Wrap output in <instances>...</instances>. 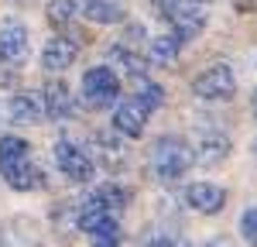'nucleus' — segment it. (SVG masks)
<instances>
[{"mask_svg": "<svg viewBox=\"0 0 257 247\" xmlns=\"http://www.w3.org/2000/svg\"><path fill=\"white\" fill-rule=\"evenodd\" d=\"M202 247H233V244H230V240H226V237H213V240H209V244H202Z\"/></svg>", "mask_w": 257, "mask_h": 247, "instance_id": "b1692460", "label": "nucleus"}, {"mask_svg": "<svg viewBox=\"0 0 257 247\" xmlns=\"http://www.w3.org/2000/svg\"><path fill=\"white\" fill-rule=\"evenodd\" d=\"M0 59L11 65H21L28 59V28L24 24H18V21L0 24Z\"/></svg>", "mask_w": 257, "mask_h": 247, "instance_id": "0eeeda50", "label": "nucleus"}, {"mask_svg": "<svg viewBox=\"0 0 257 247\" xmlns=\"http://www.w3.org/2000/svg\"><path fill=\"white\" fill-rule=\"evenodd\" d=\"M250 106H254V117H257V93H254V100H250Z\"/></svg>", "mask_w": 257, "mask_h": 247, "instance_id": "a878e982", "label": "nucleus"}, {"mask_svg": "<svg viewBox=\"0 0 257 247\" xmlns=\"http://www.w3.org/2000/svg\"><path fill=\"white\" fill-rule=\"evenodd\" d=\"M148 113H151V106L138 96H131L127 103H120L117 113H113V127H117V134L123 138H141L144 134V124H148Z\"/></svg>", "mask_w": 257, "mask_h": 247, "instance_id": "423d86ee", "label": "nucleus"}, {"mask_svg": "<svg viewBox=\"0 0 257 247\" xmlns=\"http://www.w3.org/2000/svg\"><path fill=\"white\" fill-rule=\"evenodd\" d=\"M41 100H45V117H52V120H69L76 113L72 96H69V89L62 82H48L45 93H41Z\"/></svg>", "mask_w": 257, "mask_h": 247, "instance_id": "9b49d317", "label": "nucleus"}, {"mask_svg": "<svg viewBox=\"0 0 257 247\" xmlns=\"http://www.w3.org/2000/svg\"><path fill=\"white\" fill-rule=\"evenodd\" d=\"M226 158H230V138H223V134H209L206 141L199 144V155H196L199 165L216 168V165H223Z\"/></svg>", "mask_w": 257, "mask_h": 247, "instance_id": "2eb2a0df", "label": "nucleus"}, {"mask_svg": "<svg viewBox=\"0 0 257 247\" xmlns=\"http://www.w3.org/2000/svg\"><path fill=\"white\" fill-rule=\"evenodd\" d=\"M7 113L18 124H38L45 117V100H41V93H18L7 103Z\"/></svg>", "mask_w": 257, "mask_h": 247, "instance_id": "9d476101", "label": "nucleus"}, {"mask_svg": "<svg viewBox=\"0 0 257 247\" xmlns=\"http://www.w3.org/2000/svg\"><path fill=\"white\" fill-rule=\"evenodd\" d=\"M117 96H120V79L110 65H96V69H89L82 76V100H86V106L106 110V106L117 103Z\"/></svg>", "mask_w": 257, "mask_h": 247, "instance_id": "7ed1b4c3", "label": "nucleus"}, {"mask_svg": "<svg viewBox=\"0 0 257 247\" xmlns=\"http://www.w3.org/2000/svg\"><path fill=\"white\" fill-rule=\"evenodd\" d=\"M82 11L93 24H120L127 14L120 0H82Z\"/></svg>", "mask_w": 257, "mask_h": 247, "instance_id": "ddd939ff", "label": "nucleus"}, {"mask_svg": "<svg viewBox=\"0 0 257 247\" xmlns=\"http://www.w3.org/2000/svg\"><path fill=\"white\" fill-rule=\"evenodd\" d=\"M178 52H182V41L175 35H158L151 38V48H148V62H155L161 69H172L178 62Z\"/></svg>", "mask_w": 257, "mask_h": 247, "instance_id": "4468645a", "label": "nucleus"}, {"mask_svg": "<svg viewBox=\"0 0 257 247\" xmlns=\"http://www.w3.org/2000/svg\"><path fill=\"white\" fill-rule=\"evenodd\" d=\"M79 14V0H48V21L52 28H69Z\"/></svg>", "mask_w": 257, "mask_h": 247, "instance_id": "aec40b11", "label": "nucleus"}, {"mask_svg": "<svg viewBox=\"0 0 257 247\" xmlns=\"http://www.w3.org/2000/svg\"><path fill=\"white\" fill-rule=\"evenodd\" d=\"M192 93H196L199 100H230L233 93H237V76H233V69L230 65H209V69H202L196 79H192Z\"/></svg>", "mask_w": 257, "mask_h": 247, "instance_id": "20e7f679", "label": "nucleus"}, {"mask_svg": "<svg viewBox=\"0 0 257 247\" xmlns=\"http://www.w3.org/2000/svg\"><path fill=\"white\" fill-rule=\"evenodd\" d=\"M106 59L113 62L117 69H123V72H131V76H144L148 72V59H141L134 48H127V45H110V52H106Z\"/></svg>", "mask_w": 257, "mask_h": 247, "instance_id": "dca6fc26", "label": "nucleus"}, {"mask_svg": "<svg viewBox=\"0 0 257 247\" xmlns=\"http://www.w3.org/2000/svg\"><path fill=\"white\" fill-rule=\"evenodd\" d=\"M240 233L250 247H257V206H247L243 216H240Z\"/></svg>", "mask_w": 257, "mask_h": 247, "instance_id": "4be33fe9", "label": "nucleus"}, {"mask_svg": "<svg viewBox=\"0 0 257 247\" xmlns=\"http://www.w3.org/2000/svg\"><path fill=\"white\" fill-rule=\"evenodd\" d=\"M93 196H96V199L106 206L110 213L123 209V206H127V199H131V192H127L123 185H117V182H103L99 189H93Z\"/></svg>", "mask_w": 257, "mask_h": 247, "instance_id": "6ab92c4d", "label": "nucleus"}, {"mask_svg": "<svg viewBox=\"0 0 257 247\" xmlns=\"http://www.w3.org/2000/svg\"><path fill=\"white\" fill-rule=\"evenodd\" d=\"M254 155H257V141H254Z\"/></svg>", "mask_w": 257, "mask_h": 247, "instance_id": "bb28decb", "label": "nucleus"}, {"mask_svg": "<svg viewBox=\"0 0 257 247\" xmlns=\"http://www.w3.org/2000/svg\"><path fill=\"white\" fill-rule=\"evenodd\" d=\"M192 162H196L192 148L178 134H165V138H158V141L151 144V168H155V175H158L161 182L182 179L192 168Z\"/></svg>", "mask_w": 257, "mask_h": 247, "instance_id": "f257e3e1", "label": "nucleus"}, {"mask_svg": "<svg viewBox=\"0 0 257 247\" xmlns=\"http://www.w3.org/2000/svg\"><path fill=\"white\" fill-rule=\"evenodd\" d=\"M4 175H7V185L18 189V192H31V189H41L45 185V172H41L38 165H31L28 158L11 165V168H4Z\"/></svg>", "mask_w": 257, "mask_h": 247, "instance_id": "f8f14e48", "label": "nucleus"}, {"mask_svg": "<svg viewBox=\"0 0 257 247\" xmlns=\"http://www.w3.org/2000/svg\"><path fill=\"white\" fill-rule=\"evenodd\" d=\"M185 199H189V206L199 209V213H219V209L226 206V192L213 182H196V185H189Z\"/></svg>", "mask_w": 257, "mask_h": 247, "instance_id": "6e6552de", "label": "nucleus"}, {"mask_svg": "<svg viewBox=\"0 0 257 247\" xmlns=\"http://www.w3.org/2000/svg\"><path fill=\"white\" fill-rule=\"evenodd\" d=\"M237 7H243V11H250V7H254V0H237Z\"/></svg>", "mask_w": 257, "mask_h": 247, "instance_id": "393cba45", "label": "nucleus"}, {"mask_svg": "<svg viewBox=\"0 0 257 247\" xmlns=\"http://www.w3.org/2000/svg\"><path fill=\"white\" fill-rule=\"evenodd\" d=\"M151 247H185V244H178L172 237H158V240H151Z\"/></svg>", "mask_w": 257, "mask_h": 247, "instance_id": "5701e85b", "label": "nucleus"}, {"mask_svg": "<svg viewBox=\"0 0 257 247\" xmlns=\"http://www.w3.org/2000/svg\"><path fill=\"white\" fill-rule=\"evenodd\" d=\"M161 14L175 24V38L189 41L206 28V0H158Z\"/></svg>", "mask_w": 257, "mask_h": 247, "instance_id": "f03ea898", "label": "nucleus"}, {"mask_svg": "<svg viewBox=\"0 0 257 247\" xmlns=\"http://www.w3.org/2000/svg\"><path fill=\"white\" fill-rule=\"evenodd\" d=\"M93 141L103 148V151H99V158H103V165H106L110 172H120V168L127 165V151H123V144H120L113 134H96Z\"/></svg>", "mask_w": 257, "mask_h": 247, "instance_id": "f3484780", "label": "nucleus"}, {"mask_svg": "<svg viewBox=\"0 0 257 247\" xmlns=\"http://www.w3.org/2000/svg\"><path fill=\"white\" fill-rule=\"evenodd\" d=\"M76 55H79V48H76V41L69 38H52L48 45H45V52H41V65L45 69H52V72H62V69H69L72 62H76Z\"/></svg>", "mask_w": 257, "mask_h": 247, "instance_id": "1a4fd4ad", "label": "nucleus"}, {"mask_svg": "<svg viewBox=\"0 0 257 247\" xmlns=\"http://www.w3.org/2000/svg\"><path fill=\"white\" fill-rule=\"evenodd\" d=\"M134 79H138V100H144L148 103V106H151V110H158L161 103H165V89H161L158 82H151V79H144V76H134Z\"/></svg>", "mask_w": 257, "mask_h": 247, "instance_id": "412c9836", "label": "nucleus"}, {"mask_svg": "<svg viewBox=\"0 0 257 247\" xmlns=\"http://www.w3.org/2000/svg\"><path fill=\"white\" fill-rule=\"evenodd\" d=\"M28 151H31V144L18 138V134H7V138H0V168H11V165H18L28 158Z\"/></svg>", "mask_w": 257, "mask_h": 247, "instance_id": "a211bd4d", "label": "nucleus"}, {"mask_svg": "<svg viewBox=\"0 0 257 247\" xmlns=\"http://www.w3.org/2000/svg\"><path fill=\"white\" fill-rule=\"evenodd\" d=\"M55 165L62 168V175L72 179V182H89V179H93V162H89V155L79 151L72 141L55 144Z\"/></svg>", "mask_w": 257, "mask_h": 247, "instance_id": "39448f33", "label": "nucleus"}]
</instances>
